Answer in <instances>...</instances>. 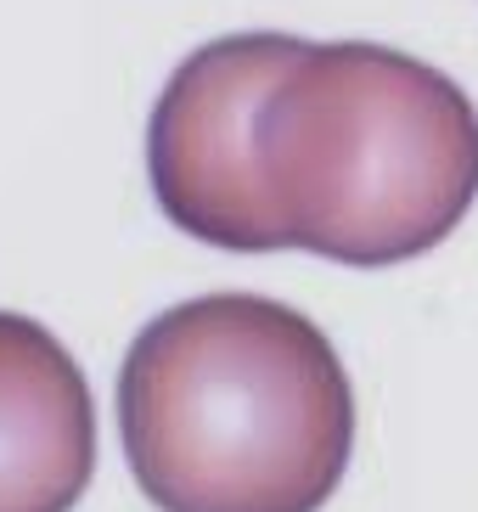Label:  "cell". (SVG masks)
<instances>
[{"label": "cell", "instance_id": "6da1fadb", "mask_svg": "<svg viewBox=\"0 0 478 512\" xmlns=\"http://www.w3.org/2000/svg\"><path fill=\"white\" fill-rule=\"evenodd\" d=\"M119 439L158 512H321L355 451V389L310 316L209 293L135 332Z\"/></svg>", "mask_w": 478, "mask_h": 512}, {"label": "cell", "instance_id": "7a4b0ae2", "mask_svg": "<svg viewBox=\"0 0 478 512\" xmlns=\"http://www.w3.org/2000/svg\"><path fill=\"white\" fill-rule=\"evenodd\" d=\"M259 147L287 248L360 271L434 254L478 203V107L372 40H304Z\"/></svg>", "mask_w": 478, "mask_h": 512}, {"label": "cell", "instance_id": "3957f363", "mask_svg": "<svg viewBox=\"0 0 478 512\" xmlns=\"http://www.w3.org/2000/svg\"><path fill=\"white\" fill-rule=\"evenodd\" d=\"M299 34H225L169 74L147 124V175L158 209L186 237L225 254L287 248L265 181V102L299 62Z\"/></svg>", "mask_w": 478, "mask_h": 512}, {"label": "cell", "instance_id": "277c9868", "mask_svg": "<svg viewBox=\"0 0 478 512\" xmlns=\"http://www.w3.org/2000/svg\"><path fill=\"white\" fill-rule=\"evenodd\" d=\"M96 473L85 372L40 321L0 310V512H74Z\"/></svg>", "mask_w": 478, "mask_h": 512}]
</instances>
